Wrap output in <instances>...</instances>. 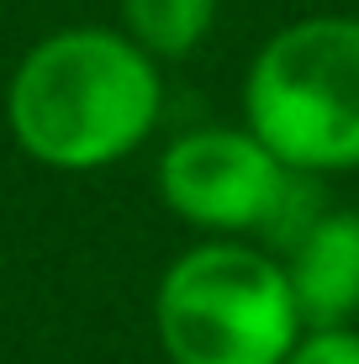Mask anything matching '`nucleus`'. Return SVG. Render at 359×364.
<instances>
[{
    "mask_svg": "<svg viewBox=\"0 0 359 364\" xmlns=\"http://www.w3.org/2000/svg\"><path fill=\"white\" fill-rule=\"evenodd\" d=\"M164 85L154 58L127 32L64 27L32 48L11 74L6 122L27 159L64 174H90L154 132Z\"/></svg>",
    "mask_w": 359,
    "mask_h": 364,
    "instance_id": "f257e3e1",
    "label": "nucleus"
},
{
    "mask_svg": "<svg viewBox=\"0 0 359 364\" xmlns=\"http://www.w3.org/2000/svg\"><path fill=\"white\" fill-rule=\"evenodd\" d=\"M243 117L286 169H359V16L280 27L243 80Z\"/></svg>",
    "mask_w": 359,
    "mask_h": 364,
    "instance_id": "f03ea898",
    "label": "nucleus"
},
{
    "mask_svg": "<svg viewBox=\"0 0 359 364\" xmlns=\"http://www.w3.org/2000/svg\"><path fill=\"white\" fill-rule=\"evenodd\" d=\"M169 364H280L301 338L286 264L254 243L180 254L154 301Z\"/></svg>",
    "mask_w": 359,
    "mask_h": 364,
    "instance_id": "7ed1b4c3",
    "label": "nucleus"
},
{
    "mask_svg": "<svg viewBox=\"0 0 359 364\" xmlns=\"http://www.w3.org/2000/svg\"><path fill=\"white\" fill-rule=\"evenodd\" d=\"M169 211L206 232H254L280 254L323 217L317 174L286 169L249 127L185 132L159 159Z\"/></svg>",
    "mask_w": 359,
    "mask_h": 364,
    "instance_id": "20e7f679",
    "label": "nucleus"
},
{
    "mask_svg": "<svg viewBox=\"0 0 359 364\" xmlns=\"http://www.w3.org/2000/svg\"><path fill=\"white\" fill-rule=\"evenodd\" d=\"M280 264L301 328H343L359 311V211H323Z\"/></svg>",
    "mask_w": 359,
    "mask_h": 364,
    "instance_id": "39448f33",
    "label": "nucleus"
},
{
    "mask_svg": "<svg viewBox=\"0 0 359 364\" xmlns=\"http://www.w3.org/2000/svg\"><path fill=\"white\" fill-rule=\"evenodd\" d=\"M122 21L148 58H185L206 43L217 0H122Z\"/></svg>",
    "mask_w": 359,
    "mask_h": 364,
    "instance_id": "423d86ee",
    "label": "nucleus"
},
{
    "mask_svg": "<svg viewBox=\"0 0 359 364\" xmlns=\"http://www.w3.org/2000/svg\"><path fill=\"white\" fill-rule=\"evenodd\" d=\"M280 364H359V333H349V328H306Z\"/></svg>",
    "mask_w": 359,
    "mask_h": 364,
    "instance_id": "0eeeda50",
    "label": "nucleus"
}]
</instances>
